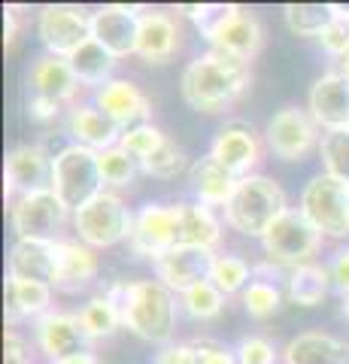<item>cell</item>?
Listing matches in <instances>:
<instances>
[{
  "label": "cell",
  "instance_id": "40",
  "mask_svg": "<svg viewBox=\"0 0 349 364\" xmlns=\"http://www.w3.org/2000/svg\"><path fill=\"white\" fill-rule=\"evenodd\" d=\"M164 140H167V136H164L159 128H155V124H137V128H131V131L122 134L119 146H122V149H125L128 155L137 158V161H143V158L152 155Z\"/></svg>",
  "mask_w": 349,
  "mask_h": 364
},
{
  "label": "cell",
  "instance_id": "10",
  "mask_svg": "<svg viewBox=\"0 0 349 364\" xmlns=\"http://www.w3.org/2000/svg\"><path fill=\"white\" fill-rule=\"evenodd\" d=\"M264 140H267V149L276 158H283V161H304L316 149L319 131L310 112H304L298 107H286L267 122Z\"/></svg>",
  "mask_w": 349,
  "mask_h": 364
},
{
  "label": "cell",
  "instance_id": "29",
  "mask_svg": "<svg viewBox=\"0 0 349 364\" xmlns=\"http://www.w3.org/2000/svg\"><path fill=\"white\" fill-rule=\"evenodd\" d=\"M67 61H70L73 73L82 85H107L112 67H116V55H112L109 49H104V46L92 37L88 43H82Z\"/></svg>",
  "mask_w": 349,
  "mask_h": 364
},
{
  "label": "cell",
  "instance_id": "17",
  "mask_svg": "<svg viewBox=\"0 0 349 364\" xmlns=\"http://www.w3.org/2000/svg\"><path fill=\"white\" fill-rule=\"evenodd\" d=\"M310 116L325 131L349 128V79L340 70L322 73L310 88Z\"/></svg>",
  "mask_w": 349,
  "mask_h": 364
},
{
  "label": "cell",
  "instance_id": "12",
  "mask_svg": "<svg viewBox=\"0 0 349 364\" xmlns=\"http://www.w3.org/2000/svg\"><path fill=\"white\" fill-rule=\"evenodd\" d=\"M37 31H40V40L49 49V55L70 58L82 43L92 40V18L85 16V9L55 4V6L40 9Z\"/></svg>",
  "mask_w": 349,
  "mask_h": 364
},
{
  "label": "cell",
  "instance_id": "30",
  "mask_svg": "<svg viewBox=\"0 0 349 364\" xmlns=\"http://www.w3.org/2000/svg\"><path fill=\"white\" fill-rule=\"evenodd\" d=\"M76 316H80V322H82V331L92 337V340L112 337L122 325H125V322H122V306H119V301L112 298L109 291L92 298Z\"/></svg>",
  "mask_w": 349,
  "mask_h": 364
},
{
  "label": "cell",
  "instance_id": "31",
  "mask_svg": "<svg viewBox=\"0 0 349 364\" xmlns=\"http://www.w3.org/2000/svg\"><path fill=\"white\" fill-rule=\"evenodd\" d=\"M334 286L331 282V270L319 267V264H304L295 267L289 277V298L301 304V306H316L325 301V294Z\"/></svg>",
  "mask_w": 349,
  "mask_h": 364
},
{
  "label": "cell",
  "instance_id": "23",
  "mask_svg": "<svg viewBox=\"0 0 349 364\" xmlns=\"http://www.w3.org/2000/svg\"><path fill=\"white\" fill-rule=\"evenodd\" d=\"M286 364H349V343L322 331H304L289 340Z\"/></svg>",
  "mask_w": 349,
  "mask_h": 364
},
{
  "label": "cell",
  "instance_id": "13",
  "mask_svg": "<svg viewBox=\"0 0 349 364\" xmlns=\"http://www.w3.org/2000/svg\"><path fill=\"white\" fill-rule=\"evenodd\" d=\"M213 264H216V252L204 246H179L164 252L155 261V273H159V282L167 286L171 291H188L198 282H207Z\"/></svg>",
  "mask_w": 349,
  "mask_h": 364
},
{
  "label": "cell",
  "instance_id": "8",
  "mask_svg": "<svg viewBox=\"0 0 349 364\" xmlns=\"http://www.w3.org/2000/svg\"><path fill=\"white\" fill-rule=\"evenodd\" d=\"M67 219V207L55 191L25 195L13 203V231L18 240L31 243H55Z\"/></svg>",
  "mask_w": 349,
  "mask_h": 364
},
{
  "label": "cell",
  "instance_id": "38",
  "mask_svg": "<svg viewBox=\"0 0 349 364\" xmlns=\"http://www.w3.org/2000/svg\"><path fill=\"white\" fill-rule=\"evenodd\" d=\"M243 306H246V313L255 316V318L274 316L279 310V289L267 279H255L243 291Z\"/></svg>",
  "mask_w": 349,
  "mask_h": 364
},
{
  "label": "cell",
  "instance_id": "20",
  "mask_svg": "<svg viewBox=\"0 0 349 364\" xmlns=\"http://www.w3.org/2000/svg\"><path fill=\"white\" fill-rule=\"evenodd\" d=\"M31 88L33 95L58 100V104H67V100L76 97L80 91V79H76L73 67L67 58H58V55H43V58L31 67Z\"/></svg>",
  "mask_w": 349,
  "mask_h": 364
},
{
  "label": "cell",
  "instance_id": "25",
  "mask_svg": "<svg viewBox=\"0 0 349 364\" xmlns=\"http://www.w3.org/2000/svg\"><path fill=\"white\" fill-rule=\"evenodd\" d=\"M67 128L76 136L80 146H88L95 152L112 149L122 140V128L116 122H109L97 107H76L67 119Z\"/></svg>",
  "mask_w": 349,
  "mask_h": 364
},
{
  "label": "cell",
  "instance_id": "22",
  "mask_svg": "<svg viewBox=\"0 0 349 364\" xmlns=\"http://www.w3.org/2000/svg\"><path fill=\"white\" fill-rule=\"evenodd\" d=\"M58 243V240H55ZM55 243H31L18 240L9 252V277L31 279V282H46L55 286V270H58V255Z\"/></svg>",
  "mask_w": 349,
  "mask_h": 364
},
{
  "label": "cell",
  "instance_id": "18",
  "mask_svg": "<svg viewBox=\"0 0 349 364\" xmlns=\"http://www.w3.org/2000/svg\"><path fill=\"white\" fill-rule=\"evenodd\" d=\"M92 337L82 331L80 316H67V313H46L37 322V346L46 358H52L55 364L88 352Z\"/></svg>",
  "mask_w": 349,
  "mask_h": 364
},
{
  "label": "cell",
  "instance_id": "19",
  "mask_svg": "<svg viewBox=\"0 0 349 364\" xmlns=\"http://www.w3.org/2000/svg\"><path fill=\"white\" fill-rule=\"evenodd\" d=\"M213 49L219 52H228L234 58H240L249 64L258 52H262V43H264V28L252 13H246L243 6H237L234 13L228 16V21L216 31V37L210 40Z\"/></svg>",
  "mask_w": 349,
  "mask_h": 364
},
{
  "label": "cell",
  "instance_id": "42",
  "mask_svg": "<svg viewBox=\"0 0 349 364\" xmlns=\"http://www.w3.org/2000/svg\"><path fill=\"white\" fill-rule=\"evenodd\" d=\"M334 13H337V18L331 21V28L319 37V43L331 55H337V58H346L349 55V13H343V6H334Z\"/></svg>",
  "mask_w": 349,
  "mask_h": 364
},
{
  "label": "cell",
  "instance_id": "5",
  "mask_svg": "<svg viewBox=\"0 0 349 364\" xmlns=\"http://www.w3.org/2000/svg\"><path fill=\"white\" fill-rule=\"evenodd\" d=\"M319 243H322V234L301 210H286L262 237L267 264L291 267V270L310 264V258L319 252Z\"/></svg>",
  "mask_w": 349,
  "mask_h": 364
},
{
  "label": "cell",
  "instance_id": "1",
  "mask_svg": "<svg viewBox=\"0 0 349 364\" xmlns=\"http://www.w3.org/2000/svg\"><path fill=\"white\" fill-rule=\"evenodd\" d=\"M252 73L249 64L234 58L228 52L210 49L198 55L179 79V91H183L186 104L198 112H222L231 107L234 100L243 97V91L249 88Z\"/></svg>",
  "mask_w": 349,
  "mask_h": 364
},
{
  "label": "cell",
  "instance_id": "11",
  "mask_svg": "<svg viewBox=\"0 0 349 364\" xmlns=\"http://www.w3.org/2000/svg\"><path fill=\"white\" fill-rule=\"evenodd\" d=\"M52 170H55V158H49L43 146L33 143L16 146L4 164V195L25 198V195H40V191H52Z\"/></svg>",
  "mask_w": 349,
  "mask_h": 364
},
{
  "label": "cell",
  "instance_id": "2",
  "mask_svg": "<svg viewBox=\"0 0 349 364\" xmlns=\"http://www.w3.org/2000/svg\"><path fill=\"white\" fill-rule=\"evenodd\" d=\"M122 306V322L149 343H171L176 331V301L173 291L159 279L119 282L107 289Z\"/></svg>",
  "mask_w": 349,
  "mask_h": 364
},
{
  "label": "cell",
  "instance_id": "24",
  "mask_svg": "<svg viewBox=\"0 0 349 364\" xmlns=\"http://www.w3.org/2000/svg\"><path fill=\"white\" fill-rule=\"evenodd\" d=\"M188 176H191V188H195V195L200 198L204 207H228V200L234 191H237V182H240L210 155L198 158V161L191 164Z\"/></svg>",
  "mask_w": 349,
  "mask_h": 364
},
{
  "label": "cell",
  "instance_id": "49",
  "mask_svg": "<svg viewBox=\"0 0 349 364\" xmlns=\"http://www.w3.org/2000/svg\"><path fill=\"white\" fill-rule=\"evenodd\" d=\"M58 364H100L95 352H80V355H70V358H64Z\"/></svg>",
  "mask_w": 349,
  "mask_h": 364
},
{
  "label": "cell",
  "instance_id": "47",
  "mask_svg": "<svg viewBox=\"0 0 349 364\" xmlns=\"http://www.w3.org/2000/svg\"><path fill=\"white\" fill-rule=\"evenodd\" d=\"M4 364H31L28 361V352H25V343L9 331L6 334V346H4Z\"/></svg>",
  "mask_w": 349,
  "mask_h": 364
},
{
  "label": "cell",
  "instance_id": "39",
  "mask_svg": "<svg viewBox=\"0 0 349 364\" xmlns=\"http://www.w3.org/2000/svg\"><path fill=\"white\" fill-rule=\"evenodd\" d=\"M188 18L198 25V31L204 33L207 40L216 37V31L228 21V16L237 9V4H195V6H183Z\"/></svg>",
  "mask_w": 349,
  "mask_h": 364
},
{
  "label": "cell",
  "instance_id": "16",
  "mask_svg": "<svg viewBox=\"0 0 349 364\" xmlns=\"http://www.w3.org/2000/svg\"><path fill=\"white\" fill-rule=\"evenodd\" d=\"M95 107L104 112L109 122H116L122 134L137 128V124H143L152 116L149 97L134 82H125V79H109L107 85H100L95 95Z\"/></svg>",
  "mask_w": 349,
  "mask_h": 364
},
{
  "label": "cell",
  "instance_id": "7",
  "mask_svg": "<svg viewBox=\"0 0 349 364\" xmlns=\"http://www.w3.org/2000/svg\"><path fill=\"white\" fill-rule=\"evenodd\" d=\"M301 213L325 237H349V182L319 173L301 195Z\"/></svg>",
  "mask_w": 349,
  "mask_h": 364
},
{
  "label": "cell",
  "instance_id": "33",
  "mask_svg": "<svg viewBox=\"0 0 349 364\" xmlns=\"http://www.w3.org/2000/svg\"><path fill=\"white\" fill-rule=\"evenodd\" d=\"M249 277H252V267L246 264L243 258H237V255H216L210 282L222 294H237V291H246V286H249Z\"/></svg>",
  "mask_w": 349,
  "mask_h": 364
},
{
  "label": "cell",
  "instance_id": "4",
  "mask_svg": "<svg viewBox=\"0 0 349 364\" xmlns=\"http://www.w3.org/2000/svg\"><path fill=\"white\" fill-rule=\"evenodd\" d=\"M52 191L67 210H82L88 200H95L104 191V173H100V158L88 146H67L55 155L52 170Z\"/></svg>",
  "mask_w": 349,
  "mask_h": 364
},
{
  "label": "cell",
  "instance_id": "36",
  "mask_svg": "<svg viewBox=\"0 0 349 364\" xmlns=\"http://www.w3.org/2000/svg\"><path fill=\"white\" fill-rule=\"evenodd\" d=\"M97 158H100V173H104L107 186H131L140 170V161L134 155H128L122 146L97 152Z\"/></svg>",
  "mask_w": 349,
  "mask_h": 364
},
{
  "label": "cell",
  "instance_id": "27",
  "mask_svg": "<svg viewBox=\"0 0 349 364\" xmlns=\"http://www.w3.org/2000/svg\"><path fill=\"white\" fill-rule=\"evenodd\" d=\"M52 304V286L9 277L6 279V325H16L21 318L46 313Z\"/></svg>",
  "mask_w": 349,
  "mask_h": 364
},
{
  "label": "cell",
  "instance_id": "34",
  "mask_svg": "<svg viewBox=\"0 0 349 364\" xmlns=\"http://www.w3.org/2000/svg\"><path fill=\"white\" fill-rule=\"evenodd\" d=\"M319 155L325 164V173L334 179L349 182V128L343 131H325L319 143Z\"/></svg>",
  "mask_w": 349,
  "mask_h": 364
},
{
  "label": "cell",
  "instance_id": "45",
  "mask_svg": "<svg viewBox=\"0 0 349 364\" xmlns=\"http://www.w3.org/2000/svg\"><path fill=\"white\" fill-rule=\"evenodd\" d=\"M58 109H61L58 100H49V97H40V95H31V100H28L31 119H40V122L55 119V116H58Z\"/></svg>",
  "mask_w": 349,
  "mask_h": 364
},
{
  "label": "cell",
  "instance_id": "3",
  "mask_svg": "<svg viewBox=\"0 0 349 364\" xmlns=\"http://www.w3.org/2000/svg\"><path fill=\"white\" fill-rule=\"evenodd\" d=\"M286 210V191L274 179L252 173L237 182V191L225 207V222L246 237H264Z\"/></svg>",
  "mask_w": 349,
  "mask_h": 364
},
{
  "label": "cell",
  "instance_id": "43",
  "mask_svg": "<svg viewBox=\"0 0 349 364\" xmlns=\"http://www.w3.org/2000/svg\"><path fill=\"white\" fill-rule=\"evenodd\" d=\"M159 364H198V346L195 343L164 346V352L159 355Z\"/></svg>",
  "mask_w": 349,
  "mask_h": 364
},
{
  "label": "cell",
  "instance_id": "46",
  "mask_svg": "<svg viewBox=\"0 0 349 364\" xmlns=\"http://www.w3.org/2000/svg\"><path fill=\"white\" fill-rule=\"evenodd\" d=\"M198 346V364H237L231 352H225L216 343H195Z\"/></svg>",
  "mask_w": 349,
  "mask_h": 364
},
{
  "label": "cell",
  "instance_id": "6",
  "mask_svg": "<svg viewBox=\"0 0 349 364\" xmlns=\"http://www.w3.org/2000/svg\"><path fill=\"white\" fill-rule=\"evenodd\" d=\"M134 219L125 200L112 191H100L95 200H88L82 210L73 213V228L80 234V240L92 249H107L116 246L122 240H131L134 231Z\"/></svg>",
  "mask_w": 349,
  "mask_h": 364
},
{
  "label": "cell",
  "instance_id": "44",
  "mask_svg": "<svg viewBox=\"0 0 349 364\" xmlns=\"http://www.w3.org/2000/svg\"><path fill=\"white\" fill-rule=\"evenodd\" d=\"M331 282L334 289L343 294V298H349V249H343V252H337V258L331 261Z\"/></svg>",
  "mask_w": 349,
  "mask_h": 364
},
{
  "label": "cell",
  "instance_id": "41",
  "mask_svg": "<svg viewBox=\"0 0 349 364\" xmlns=\"http://www.w3.org/2000/svg\"><path fill=\"white\" fill-rule=\"evenodd\" d=\"M237 364H276V349L264 337H243L234 349Z\"/></svg>",
  "mask_w": 349,
  "mask_h": 364
},
{
  "label": "cell",
  "instance_id": "35",
  "mask_svg": "<svg viewBox=\"0 0 349 364\" xmlns=\"http://www.w3.org/2000/svg\"><path fill=\"white\" fill-rule=\"evenodd\" d=\"M183 306L191 318H200V322H207V318H216L225 306V294L213 286V282H198V286H191L188 291H183Z\"/></svg>",
  "mask_w": 349,
  "mask_h": 364
},
{
  "label": "cell",
  "instance_id": "51",
  "mask_svg": "<svg viewBox=\"0 0 349 364\" xmlns=\"http://www.w3.org/2000/svg\"><path fill=\"white\" fill-rule=\"evenodd\" d=\"M343 316H346V322H349V298H346V304H343Z\"/></svg>",
  "mask_w": 349,
  "mask_h": 364
},
{
  "label": "cell",
  "instance_id": "48",
  "mask_svg": "<svg viewBox=\"0 0 349 364\" xmlns=\"http://www.w3.org/2000/svg\"><path fill=\"white\" fill-rule=\"evenodd\" d=\"M16 33H18V18H16V9L9 6L4 13V46H6V49H13Z\"/></svg>",
  "mask_w": 349,
  "mask_h": 364
},
{
  "label": "cell",
  "instance_id": "50",
  "mask_svg": "<svg viewBox=\"0 0 349 364\" xmlns=\"http://www.w3.org/2000/svg\"><path fill=\"white\" fill-rule=\"evenodd\" d=\"M340 73L349 79V55H346V58H343V67H340Z\"/></svg>",
  "mask_w": 349,
  "mask_h": 364
},
{
  "label": "cell",
  "instance_id": "28",
  "mask_svg": "<svg viewBox=\"0 0 349 364\" xmlns=\"http://www.w3.org/2000/svg\"><path fill=\"white\" fill-rule=\"evenodd\" d=\"M219 237V219L213 215L210 207H204V203H179V246L216 249Z\"/></svg>",
  "mask_w": 349,
  "mask_h": 364
},
{
  "label": "cell",
  "instance_id": "37",
  "mask_svg": "<svg viewBox=\"0 0 349 364\" xmlns=\"http://www.w3.org/2000/svg\"><path fill=\"white\" fill-rule=\"evenodd\" d=\"M140 170H146L149 176H159V179H173L186 170V152L179 149L173 140H164L152 155L143 158Z\"/></svg>",
  "mask_w": 349,
  "mask_h": 364
},
{
  "label": "cell",
  "instance_id": "14",
  "mask_svg": "<svg viewBox=\"0 0 349 364\" xmlns=\"http://www.w3.org/2000/svg\"><path fill=\"white\" fill-rule=\"evenodd\" d=\"M210 158H216L234 179H246L252 176V170L262 161V143H258L252 128L234 122V124H225L216 134V140L210 146Z\"/></svg>",
  "mask_w": 349,
  "mask_h": 364
},
{
  "label": "cell",
  "instance_id": "26",
  "mask_svg": "<svg viewBox=\"0 0 349 364\" xmlns=\"http://www.w3.org/2000/svg\"><path fill=\"white\" fill-rule=\"evenodd\" d=\"M55 255H58L55 286L76 289L97 277V255H95V249L85 246L82 240H58L55 243Z\"/></svg>",
  "mask_w": 349,
  "mask_h": 364
},
{
  "label": "cell",
  "instance_id": "32",
  "mask_svg": "<svg viewBox=\"0 0 349 364\" xmlns=\"http://www.w3.org/2000/svg\"><path fill=\"white\" fill-rule=\"evenodd\" d=\"M286 25L301 33V37H322L331 28V21L337 18L334 4H286Z\"/></svg>",
  "mask_w": 349,
  "mask_h": 364
},
{
  "label": "cell",
  "instance_id": "15",
  "mask_svg": "<svg viewBox=\"0 0 349 364\" xmlns=\"http://www.w3.org/2000/svg\"><path fill=\"white\" fill-rule=\"evenodd\" d=\"M140 16L134 6H100L92 16V37L109 49L116 58L137 55V37H140Z\"/></svg>",
  "mask_w": 349,
  "mask_h": 364
},
{
  "label": "cell",
  "instance_id": "9",
  "mask_svg": "<svg viewBox=\"0 0 349 364\" xmlns=\"http://www.w3.org/2000/svg\"><path fill=\"white\" fill-rule=\"evenodd\" d=\"M131 249L134 255L159 261L164 252L179 246V203L164 207V203H149L137 213L131 231Z\"/></svg>",
  "mask_w": 349,
  "mask_h": 364
},
{
  "label": "cell",
  "instance_id": "21",
  "mask_svg": "<svg viewBox=\"0 0 349 364\" xmlns=\"http://www.w3.org/2000/svg\"><path fill=\"white\" fill-rule=\"evenodd\" d=\"M179 49V28L171 16L164 13H143L140 16V37H137V55L149 64H164L173 58Z\"/></svg>",
  "mask_w": 349,
  "mask_h": 364
}]
</instances>
